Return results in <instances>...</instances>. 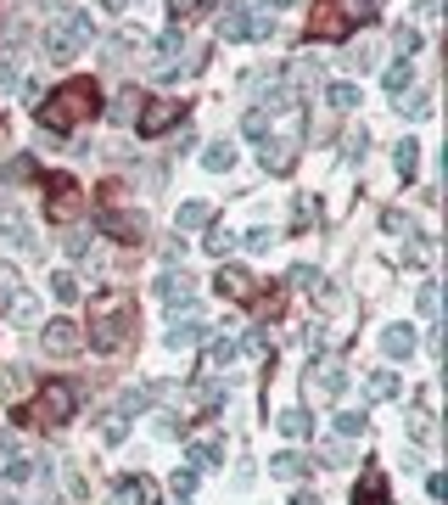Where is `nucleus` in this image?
Here are the masks:
<instances>
[{
	"label": "nucleus",
	"instance_id": "obj_1",
	"mask_svg": "<svg viewBox=\"0 0 448 505\" xmlns=\"http://www.w3.org/2000/svg\"><path fill=\"white\" fill-rule=\"evenodd\" d=\"M96 113H101V90H96V79H68V84H56V90L39 101V130L68 135L73 124L96 118Z\"/></svg>",
	"mask_w": 448,
	"mask_h": 505
},
{
	"label": "nucleus",
	"instance_id": "obj_2",
	"mask_svg": "<svg viewBox=\"0 0 448 505\" xmlns=\"http://www.w3.org/2000/svg\"><path fill=\"white\" fill-rule=\"evenodd\" d=\"M130 326H135V292L101 287L96 298H90V348L113 354L123 337H130Z\"/></svg>",
	"mask_w": 448,
	"mask_h": 505
},
{
	"label": "nucleus",
	"instance_id": "obj_3",
	"mask_svg": "<svg viewBox=\"0 0 448 505\" xmlns=\"http://www.w3.org/2000/svg\"><path fill=\"white\" fill-rule=\"evenodd\" d=\"M370 17H376V0H319L314 17H309V34L314 39H348Z\"/></svg>",
	"mask_w": 448,
	"mask_h": 505
},
{
	"label": "nucleus",
	"instance_id": "obj_4",
	"mask_svg": "<svg viewBox=\"0 0 448 505\" xmlns=\"http://www.w3.org/2000/svg\"><path fill=\"white\" fill-rule=\"evenodd\" d=\"M90 39H96L90 12H56V23H46V34H39V51H46V62H73Z\"/></svg>",
	"mask_w": 448,
	"mask_h": 505
},
{
	"label": "nucleus",
	"instance_id": "obj_5",
	"mask_svg": "<svg viewBox=\"0 0 448 505\" xmlns=\"http://www.w3.org/2000/svg\"><path fill=\"white\" fill-rule=\"evenodd\" d=\"M79 410V388L73 382H46L34 393V405L23 410V421H34V427H68Z\"/></svg>",
	"mask_w": 448,
	"mask_h": 505
},
{
	"label": "nucleus",
	"instance_id": "obj_6",
	"mask_svg": "<svg viewBox=\"0 0 448 505\" xmlns=\"http://www.w3.org/2000/svg\"><path fill=\"white\" fill-rule=\"evenodd\" d=\"M269 34H275V17L258 6H236L219 23V39H230V46H252V39H269Z\"/></svg>",
	"mask_w": 448,
	"mask_h": 505
},
{
	"label": "nucleus",
	"instance_id": "obj_7",
	"mask_svg": "<svg viewBox=\"0 0 448 505\" xmlns=\"http://www.w3.org/2000/svg\"><path fill=\"white\" fill-rule=\"evenodd\" d=\"M39 343H46V354H79L84 348V326L73 321V314H56V321L39 326Z\"/></svg>",
	"mask_w": 448,
	"mask_h": 505
},
{
	"label": "nucleus",
	"instance_id": "obj_8",
	"mask_svg": "<svg viewBox=\"0 0 448 505\" xmlns=\"http://www.w3.org/2000/svg\"><path fill=\"white\" fill-rule=\"evenodd\" d=\"M79 214V180L73 175H51L46 180V219H73Z\"/></svg>",
	"mask_w": 448,
	"mask_h": 505
},
{
	"label": "nucleus",
	"instance_id": "obj_9",
	"mask_svg": "<svg viewBox=\"0 0 448 505\" xmlns=\"http://www.w3.org/2000/svg\"><path fill=\"white\" fill-rule=\"evenodd\" d=\"M0 242L17 247V252H34V225L17 214V202H6V197H0Z\"/></svg>",
	"mask_w": 448,
	"mask_h": 505
},
{
	"label": "nucleus",
	"instance_id": "obj_10",
	"mask_svg": "<svg viewBox=\"0 0 448 505\" xmlns=\"http://www.w3.org/2000/svg\"><path fill=\"white\" fill-rule=\"evenodd\" d=\"M185 118V101H152V107H140V118H135V130L152 141V135H163L168 124H180Z\"/></svg>",
	"mask_w": 448,
	"mask_h": 505
},
{
	"label": "nucleus",
	"instance_id": "obj_11",
	"mask_svg": "<svg viewBox=\"0 0 448 505\" xmlns=\"http://www.w3.org/2000/svg\"><path fill=\"white\" fill-rule=\"evenodd\" d=\"M207 331H213V326L202 321V314H185V321H174V326L163 331V343H168V348H197V343H207Z\"/></svg>",
	"mask_w": 448,
	"mask_h": 505
},
{
	"label": "nucleus",
	"instance_id": "obj_12",
	"mask_svg": "<svg viewBox=\"0 0 448 505\" xmlns=\"http://www.w3.org/2000/svg\"><path fill=\"white\" fill-rule=\"evenodd\" d=\"M258 158H264L269 175H286V168L297 163V141H292V135H269V141L258 146Z\"/></svg>",
	"mask_w": 448,
	"mask_h": 505
},
{
	"label": "nucleus",
	"instance_id": "obj_13",
	"mask_svg": "<svg viewBox=\"0 0 448 505\" xmlns=\"http://www.w3.org/2000/svg\"><path fill=\"white\" fill-rule=\"evenodd\" d=\"M236 354H241V343H236V337H213V343H207V354H202V371H207V376H219V371H230V365H236Z\"/></svg>",
	"mask_w": 448,
	"mask_h": 505
},
{
	"label": "nucleus",
	"instance_id": "obj_14",
	"mask_svg": "<svg viewBox=\"0 0 448 505\" xmlns=\"http://www.w3.org/2000/svg\"><path fill=\"white\" fill-rule=\"evenodd\" d=\"M101 230H113L118 242H140L146 236V214H123V208H113V214H101Z\"/></svg>",
	"mask_w": 448,
	"mask_h": 505
},
{
	"label": "nucleus",
	"instance_id": "obj_15",
	"mask_svg": "<svg viewBox=\"0 0 448 505\" xmlns=\"http://www.w3.org/2000/svg\"><path fill=\"white\" fill-rule=\"evenodd\" d=\"M157 298H163L168 309H174V304H190V298H197V281H190L185 270H168V276L157 281Z\"/></svg>",
	"mask_w": 448,
	"mask_h": 505
},
{
	"label": "nucleus",
	"instance_id": "obj_16",
	"mask_svg": "<svg viewBox=\"0 0 448 505\" xmlns=\"http://www.w3.org/2000/svg\"><path fill=\"white\" fill-rule=\"evenodd\" d=\"M309 388H314L319 398H342L348 371H342V365H319V371H309Z\"/></svg>",
	"mask_w": 448,
	"mask_h": 505
},
{
	"label": "nucleus",
	"instance_id": "obj_17",
	"mask_svg": "<svg viewBox=\"0 0 448 505\" xmlns=\"http://www.w3.org/2000/svg\"><path fill=\"white\" fill-rule=\"evenodd\" d=\"M213 287H219V298H236V304H247V298H252V276H247V270H236V264H224Z\"/></svg>",
	"mask_w": 448,
	"mask_h": 505
},
{
	"label": "nucleus",
	"instance_id": "obj_18",
	"mask_svg": "<svg viewBox=\"0 0 448 505\" xmlns=\"http://www.w3.org/2000/svg\"><path fill=\"white\" fill-rule=\"evenodd\" d=\"M353 505H387V477H381L376 466L353 483Z\"/></svg>",
	"mask_w": 448,
	"mask_h": 505
},
{
	"label": "nucleus",
	"instance_id": "obj_19",
	"mask_svg": "<svg viewBox=\"0 0 448 505\" xmlns=\"http://www.w3.org/2000/svg\"><path fill=\"white\" fill-rule=\"evenodd\" d=\"M219 455H224V438H197V444L185 449L190 472H207V466H219Z\"/></svg>",
	"mask_w": 448,
	"mask_h": 505
},
{
	"label": "nucleus",
	"instance_id": "obj_20",
	"mask_svg": "<svg viewBox=\"0 0 448 505\" xmlns=\"http://www.w3.org/2000/svg\"><path fill=\"white\" fill-rule=\"evenodd\" d=\"M309 472V460L297 455V449H281V455H269V477H281V483H297Z\"/></svg>",
	"mask_w": 448,
	"mask_h": 505
},
{
	"label": "nucleus",
	"instance_id": "obj_21",
	"mask_svg": "<svg viewBox=\"0 0 448 505\" xmlns=\"http://www.w3.org/2000/svg\"><path fill=\"white\" fill-rule=\"evenodd\" d=\"M202 168H207V175H230V168H236V146H230V141L202 146Z\"/></svg>",
	"mask_w": 448,
	"mask_h": 505
},
{
	"label": "nucleus",
	"instance_id": "obj_22",
	"mask_svg": "<svg viewBox=\"0 0 448 505\" xmlns=\"http://www.w3.org/2000/svg\"><path fill=\"white\" fill-rule=\"evenodd\" d=\"M381 348H387V360H410V354H415V331L410 326H387V331H381Z\"/></svg>",
	"mask_w": 448,
	"mask_h": 505
},
{
	"label": "nucleus",
	"instance_id": "obj_23",
	"mask_svg": "<svg viewBox=\"0 0 448 505\" xmlns=\"http://www.w3.org/2000/svg\"><path fill=\"white\" fill-rule=\"evenodd\" d=\"M146 500H152V483H146V477H123L106 505H146Z\"/></svg>",
	"mask_w": 448,
	"mask_h": 505
},
{
	"label": "nucleus",
	"instance_id": "obj_24",
	"mask_svg": "<svg viewBox=\"0 0 448 505\" xmlns=\"http://www.w3.org/2000/svg\"><path fill=\"white\" fill-rule=\"evenodd\" d=\"M325 107H336V113H348V107H359V84H348V79H336V84H325Z\"/></svg>",
	"mask_w": 448,
	"mask_h": 505
},
{
	"label": "nucleus",
	"instance_id": "obj_25",
	"mask_svg": "<svg viewBox=\"0 0 448 505\" xmlns=\"http://www.w3.org/2000/svg\"><path fill=\"white\" fill-rule=\"evenodd\" d=\"M381 84H387V96H403V90H410V84H415V68H410V56H403V62H393V68L381 73Z\"/></svg>",
	"mask_w": 448,
	"mask_h": 505
},
{
	"label": "nucleus",
	"instance_id": "obj_26",
	"mask_svg": "<svg viewBox=\"0 0 448 505\" xmlns=\"http://www.w3.org/2000/svg\"><path fill=\"white\" fill-rule=\"evenodd\" d=\"M393 168L410 180L415 168H420V141H398V146H393Z\"/></svg>",
	"mask_w": 448,
	"mask_h": 505
},
{
	"label": "nucleus",
	"instance_id": "obj_27",
	"mask_svg": "<svg viewBox=\"0 0 448 505\" xmlns=\"http://www.w3.org/2000/svg\"><path fill=\"white\" fill-rule=\"evenodd\" d=\"M51 298L56 304H79V276H73V270H56V276H51Z\"/></svg>",
	"mask_w": 448,
	"mask_h": 505
},
{
	"label": "nucleus",
	"instance_id": "obj_28",
	"mask_svg": "<svg viewBox=\"0 0 448 505\" xmlns=\"http://www.w3.org/2000/svg\"><path fill=\"white\" fill-rule=\"evenodd\" d=\"M275 427H281L286 438H309V432H314V421H309L303 410H281V415H275Z\"/></svg>",
	"mask_w": 448,
	"mask_h": 505
},
{
	"label": "nucleus",
	"instance_id": "obj_29",
	"mask_svg": "<svg viewBox=\"0 0 448 505\" xmlns=\"http://www.w3.org/2000/svg\"><path fill=\"white\" fill-rule=\"evenodd\" d=\"M106 118H113V124H135V118H140V96H135V90H123L113 107H106Z\"/></svg>",
	"mask_w": 448,
	"mask_h": 505
},
{
	"label": "nucleus",
	"instance_id": "obj_30",
	"mask_svg": "<svg viewBox=\"0 0 448 505\" xmlns=\"http://www.w3.org/2000/svg\"><path fill=\"white\" fill-rule=\"evenodd\" d=\"M207 219H213L207 202H180V219H174V225H180V230H202Z\"/></svg>",
	"mask_w": 448,
	"mask_h": 505
},
{
	"label": "nucleus",
	"instance_id": "obj_31",
	"mask_svg": "<svg viewBox=\"0 0 448 505\" xmlns=\"http://www.w3.org/2000/svg\"><path fill=\"white\" fill-rule=\"evenodd\" d=\"M398 393V376L393 371H370L365 376V398H393Z\"/></svg>",
	"mask_w": 448,
	"mask_h": 505
},
{
	"label": "nucleus",
	"instance_id": "obj_32",
	"mask_svg": "<svg viewBox=\"0 0 448 505\" xmlns=\"http://www.w3.org/2000/svg\"><path fill=\"white\" fill-rule=\"evenodd\" d=\"M146 405H152V388H130V393L118 398V410H113V415H123V421H130V415H140Z\"/></svg>",
	"mask_w": 448,
	"mask_h": 505
},
{
	"label": "nucleus",
	"instance_id": "obj_33",
	"mask_svg": "<svg viewBox=\"0 0 448 505\" xmlns=\"http://www.w3.org/2000/svg\"><path fill=\"white\" fill-rule=\"evenodd\" d=\"M342 62H348L353 73H370V68H376V46H370V39H359V46H353V51H348Z\"/></svg>",
	"mask_w": 448,
	"mask_h": 505
},
{
	"label": "nucleus",
	"instance_id": "obj_34",
	"mask_svg": "<svg viewBox=\"0 0 448 505\" xmlns=\"http://www.w3.org/2000/svg\"><path fill=\"white\" fill-rule=\"evenodd\" d=\"M269 242H275V230H269V225L241 230V247H247V252H269Z\"/></svg>",
	"mask_w": 448,
	"mask_h": 505
},
{
	"label": "nucleus",
	"instance_id": "obj_35",
	"mask_svg": "<svg viewBox=\"0 0 448 505\" xmlns=\"http://www.w3.org/2000/svg\"><path fill=\"white\" fill-rule=\"evenodd\" d=\"M365 432V410H342L336 415V438H359Z\"/></svg>",
	"mask_w": 448,
	"mask_h": 505
},
{
	"label": "nucleus",
	"instance_id": "obj_36",
	"mask_svg": "<svg viewBox=\"0 0 448 505\" xmlns=\"http://www.w3.org/2000/svg\"><path fill=\"white\" fill-rule=\"evenodd\" d=\"M202 6H207V0H168V17H174V29H180V23H190Z\"/></svg>",
	"mask_w": 448,
	"mask_h": 505
},
{
	"label": "nucleus",
	"instance_id": "obj_37",
	"mask_svg": "<svg viewBox=\"0 0 448 505\" xmlns=\"http://www.w3.org/2000/svg\"><path fill=\"white\" fill-rule=\"evenodd\" d=\"M437 309H443V298H437V281H426V287H420V314H426V321H437Z\"/></svg>",
	"mask_w": 448,
	"mask_h": 505
},
{
	"label": "nucleus",
	"instance_id": "obj_38",
	"mask_svg": "<svg viewBox=\"0 0 448 505\" xmlns=\"http://www.w3.org/2000/svg\"><path fill=\"white\" fill-rule=\"evenodd\" d=\"M17 298H23V292H17V276H12V270H6V264H0V304H6V309H12Z\"/></svg>",
	"mask_w": 448,
	"mask_h": 505
},
{
	"label": "nucleus",
	"instance_id": "obj_39",
	"mask_svg": "<svg viewBox=\"0 0 448 505\" xmlns=\"http://www.w3.org/2000/svg\"><path fill=\"white\" fill-rule=\"evenodd\" d=\"M17 393H23V371H0V398H17Z\"/></svg>",
	"mask_w": 448,
	"mask_h": 505
},
{
	"label": "nucleus",
	"instance_id": "obj_40",
	"mask_svg": "<svg viewBox=\"0 0 448 505\" xmlns=\"http://www.w3.org/2000/svg\"><path fill=\"white\" fill-rule=\"evenodd\" d=\"M123 432H130V421H123V415H106V421H101V438H106V444H118Z\"/></svg>",
	"mask_w": 448,
	"mask_h": 505
},
{
	"label": "nucleus",
	"instance_id": "obj_41",
	"mask_svg": "<svg viewBox=\"0 0 448 505\" xmlns=\"http://www.w3.org/2000/svg\"><path fill=\"white\" fill-rule=\"evenodd\" d=\"M342 460H348L342 438H336V444H319V466H342Z\"/></svg>",
	"mask_w": 448,
	"mask_h": 505
},
{
	"label": "nucleus",
	"instance_id": "obj_42",
	"mask_svg": "<svg viewBox=\"0 0 448 505\" xmlns=\"http://www.w3.org/2000/svg\"><path fill=\"white\" fill-rule=\"evenodd\" d=\"M230 247H236V236H230V230H213V236H207V252H213V259H224Z\"/></svg>",
	"mask_w": 448,
	"mask_h": 505
},
{
	"label": "nucleus",
	"instance_id": "obj_43",
	"mask_svg": "<svg viewBox=\"0 0 448 505\" xmlns=\"http://www.w3.org/2000/svg\"><path fill=\"white\" fill-rule=\"evenodd\" d=\"M387 230H393V236H420L410 214H387Z\"/></svg>",
	"mask_w": 448,
	"mask_h": 505
},
{
	"label": "nucleus",
	"instance_id": "obj_44",
	"mask_svg": "<svg viewBox=\"0 0 448 505\" xmlns=\"http://www.w3.org/2000/svg\"><path fill=\"white\" fill-rule=\"evenodd\" d=\"M12 90H17V68H12V62H6V56H0V101H6Z\"/></svg>",
	"mask_w": 448,
	"mask_h": 505
},
{
	"label": "nucleus",
	"instance_id": "obj_45",
	"mask_svg": "<svg viewBox=\"0 0 448 505\" xmlns=\"http://www.w3.org/2000/svg\"><path fill=\"white\" fill-rule=\"evenodd\" d=\"M398 51H403V56H410V51H420V29H410V23H403V29H398Z\"/></svg>",
	"mask_w": 448,
	"mask_h": 505
},
{
	"label": "nucleus",
	"instance_id": "obj_46",
	"mask_svg": "<svg viewBox=\"0 0 448 505\" xmlns=\"http://www.w3.org/2000/svg\"><path fill=\"white\" fill-rule=\"evenodd\" d=\"M247 135H269V113H264V107L247 113Z\"/></svg>",
	"mask_w": 448,
	"mask_h": 505
},
{
	"label": "nucleus",
	"instance_id": "obj_47",
	"mask_svg": "<svg viewBox=\"0 0 448 505\" xmlns=\"http://www.w3.org/2000/svg\"><path fill=\"white\" fill-rule=\"evenodd\" d=\"M342 146H348V158H353V163H359V158H365V146H370V135H365V130H353V135H348V141H342Z\"/></svg>",
	"mask_w": 448,
	"mask_h": 505
},
{
	"label": "nucleus",
	"instance_id": "obj_48",
	"mask_svg": "<svg viewBox=\"0 0 448 505\" xmlns=\"http://www.w3.org/2000/svg\"><path fill=\"white\" fill-rule=\"evenodd\" d=\"M23 449H17V432H0V466H6V460H17Z\"/></svg>",
	"mask_w": 448,
	"mask_h": 505
},
{
	"label": "nucleus",
	"instance_id": "obj_49",
	"mask_svg": "<svg viewBox=\"0 0 448 505\" xmlns=\"http://www.w3.org/2000/svg\"><path fill=\"white\" fill-rule=\"evenodd\" d=\"M292 281H297V287H309V292H314V287H319V270H309V264H297V270H292Z\"/></svg>",
	"mask_w": 448,
	"mask_h": 505
},
{
	"label": "nucleus",
	"instance_id": "obj_50",
	"mask_svg": "<svg viewBox=\"0 0 448 505\" xmlns=\"http://www.w3.org/2000/svg\"><path fill=\"white\" fill-rule=\"evenodd\" d=\"M410 432H415L420 444H426V438H432V415H426V410H415V421H410Z\"/></svg>",
	"mask_w": 448,
	"mask_h": 505
},
{
	"label": "nucleus",
	"instance_id": "obj_51",
	"mask_svg": "<svg viewBox=\"0 0 448 505\" xmlns=\"http://www.w3.org/2000/svg\"><path fill=\"white\" fill-rule=\"evenodd\" d=\"M29 175H34L29 158H12V163H6V180H29Z\"/></svg>",
	"mask_w": 448,
	"mask_h": 505
},
{
	"label": "nucleus",
	"instance_id": "obj_52",
	"mask_svg": "<svg viewBox=\"0 0 448 505\" xmlns=\"http://www.w3.org/2000/svg\"><path fill=\"white\" fill-rule=\"evenodd\" d=\"M410 118H432V96H410Z\"/></svg>",
	"mask_w": 448,
	"mask_h": 505
},
{
	"label": "nucleus",
	"instance_id": "obj_53",
	"mask_svg": "<svg viewBox=\"0 0 448 505\" xmlns=\"http://www.w3.org/2000/svg\"><path fill=\"white\" fill-rule=\"evenodd\" d=\"M309 219H319V208H314V202H309V197H303V202H297V230H303V225H309Z\"/></svg>",
	"mask_w": 448,
	"mask_h": 505
},
{
	"label": "nucleus",
	"instance_id": "obj_54",
	"mask_svg": "<svg viewBox=\"0 0 448 505\" xmlns=\"http://www.w3.org/2000/svg\"><path fill=\"white\" fill-rule=\"evenodd\" d=\"M247 354H264V360H269V337H264V331H252V337H247Z\"/></svg>",
	"mask_w": 448,
	"mask_h": 505
},
{
	"label": "nucleus",
	"instance_id": "obj_55",
	"mask_svg": "<svg viewBox=\"0 0 448 505\" xmlns=\"http://www.w3.org/2000/svg\"><path fill=\"white\" fill-rule=\"evenodd\" d=\"M197 489V472H174V494H190Z\"/></svg>",
	"mask_w": 448,
	"mask_h": 505
},
{
	"label": "nucleus",
	"instance_id": "obj_56",
	"mask_svg": "<svg viewBox=\"0 0 448 505\" xmlns=\"http://www.w3.org/2000/svg\"><path fill=\"white\" fill-rule=\"evenodd\" d=\"M258 12H286V6H297V0H252Z\"/></svg>",
	"mask_w": 448,
	"mask_h": 505
},
{
	"label": "nucleus",
	"instance_id": "obj_57",
	"mask_svg": "<svg viewBox=\"0 0 448 505\" xmlns=\"http://www.w3.org/2000/svg\"><path fill=\"white\" fill-rule=\"evenodd\" d=\"M415 6H420L426 17H437V0H415Z\"/></svg>",
	"mask_w": 448,
	"mask_h": 505
},
{
	"label": "nucleus",
	"instance_id": "obj_58",
	"mask_svg": "<svg viewBox=\"0 0 448 505\" xmlns=\"http://www.w3.org/2000/svg\"><path fill=\"white\" fill-rule=\"evenodd\" d=\"M101 6H106V12H123V6H130V0H101Z\"/></svg>",
	"mask_w": 448,
	"mask_h": 505
},
{
	"label": "nucleus",
	"instance_id": "obj_59",
	"mask_svg": "<svg viewBox=\"0 0 448 505\" xmlns=\"http://www.w3.org/2000/svg\"><path fill=\"white\" fill-rule=\"evenodd\" d=\"M292 505H319V500H314V494H297V500H292Z\"/></svg>",
	"mask_w": 448,
	"mask_h": 505
}]
</instances>
